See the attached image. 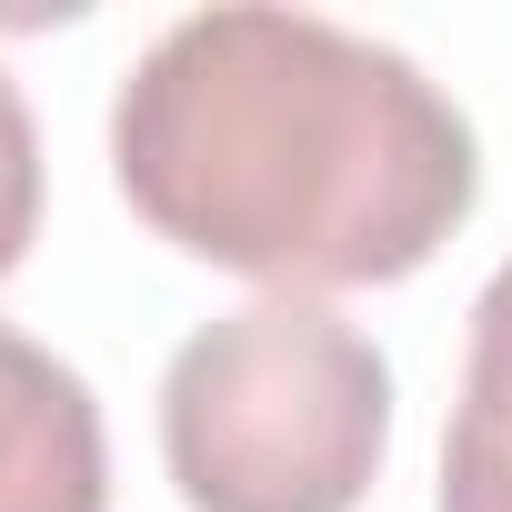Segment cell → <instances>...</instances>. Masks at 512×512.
<instances>
[{
	"mask_svg": "<svg viewBox=\"0 0 512 512\" xmlns=\"http://www.w3.org/2000/svg\"><path fill=\"white\" fill-rule=\"evenodd\" d=\"M31 231H41V131H31V101H21V81L0 71V282L21 272Z\"/></svg>",
	"mask_w": 512,
	"mask_h": 512,
	"instance_id": "obj_5",
	"label": "cell"
},
{
	"mask_svg": "<svg viewBox=\"0 0 512 512\" xmlns=\"http://www.w3.org/2000/svg\"><path fill=\"white\" fill-rule=\"evenodd\" d=\"M442 512H512V251L472 302L462 402L442 432Z\"/></svg>",
	"mask_w": 512,
	"mask_h": 512,
	"instance_id": "obj_4",
	"label": "cell"
},
{
	"mask_svg": "<svg viewBox=\"0 0 512 512\" xmlns=\"http://www.w3.org/2000/svg\"><path fill=\"white\" fill-rule=\"evenodd\" d=\"M111 442L91 382L41 352L21 322H0V512H101Z\"/></svg>",
	"mask_w": 512,
	"mask_h": 512,
	"instance_id": "obj_3",
	"label": "cell"
},
{
	"mask_svg": "<svg viewBox=\"0 0 512 512\" xmlns=\"http://www.w3.org/2000/svg\"><path fill=\"white\" fill-rule=\"evenodd\" d=\"M111 171L191 262L302 302L422 272L482 201L462 101L412 51L282 0L171 21L111 101Z\"/></svg>",
	"mask_w": 512,
	"mask_h": 512,
	"instance_id": "obj_1",
	"label": "cell"
},
{
	"mask_svg": "<svg viewBox=\"0 0 512 512\" xmlns=\"http://www.w3.org/2000/svg\"><path fill=\"white\" fill-rule=\"evenodd\" d=\"M392 452V362L332 302L262 292L161 372V462L191 512H352Z\"/></svg>",
	"mask_w": 512,
	"mask_h": 512,
	"instance_id": "obj_2",
	"label": "cell"
}]
</instances>
